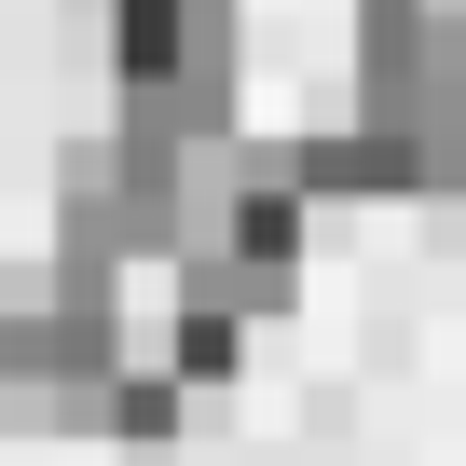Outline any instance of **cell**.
<instances>
[{"mask_svg":"<svg viewBox=\"0 0 466 466\" xmlns=\"http://www.w3.org/2000/svg\"><path fill=\"white\" fill-rule=\"evenodd\" d=\"M110 370H124V289L110 275L56 261L42 289L0 302V411L15 425H96Z\"/></svg>","mask_w":466,"mask_h":466,"instance_id":"obj_1","label":"cell"}]
</instances>
